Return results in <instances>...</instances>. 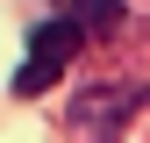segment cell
I'll use <instances>...</instances> for the list:
<instances>
[{
    "mask_svg": "<svg viewBox=\"0 0 150 143\" xmlns=\"http://www.w3.org/2000/svg\"><path fill=\"white\" fill-rule=\"evenodd\" d=\"M64 14H71L86 36H115V29H122V0H64Z\"/></svg>",
    "mask_w": 150,
    "mask_h": 143,
    "instance_id": "cell-3",
    "label": "cell"
},
{
    "mask_svg": "<svg viewBox=\"0 0 150 143\" xmlns=\"http://www.w3.org/2000/svg\"><path fill=\"white\" fill-rule=\"evenodd\" d=\"M129 107H136L129 86H93V93H79V100L64 107V122H71V129H122Z\"/></svg>",
    "mask_w": 150,
    "mask_h": 143,
    "instance_id": "cell-2",
    "label": "cell"
},
{
    "mask_svg": "<svg viewBox=\"0 0 150 143\" xmlns=\"http://www.w3.org/2000/svg\"><path fill=\"white\" fill-rule=\"evenodd\" d=\"M79 43H86V29L71 22V14H64V22H43V29L29 36V57H22V72H14V93H22V100L29 93H50L57 72L79 57Z\"/></svg>",
    "mask_w": 150,
    "mask_h": 143,
    "instance_id": "cell-1",
    "label": "cell"
}]
</instances>
